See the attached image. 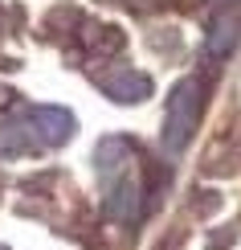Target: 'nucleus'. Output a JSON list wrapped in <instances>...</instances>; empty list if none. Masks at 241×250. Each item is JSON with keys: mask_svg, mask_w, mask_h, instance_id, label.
Here are the masks:
<instances>
[{"mask_svg": "<svg viewBox=\"0 0 241 250\" xmlns=\"http://www.w3.org/2000/svg\"><path fill=\"white\" fill-rule=\"evenodd\" d=\"M237 29H241V17L221 13V17H217V25H213V33H208V54L225 58L229 49H233V41H237Z\"/></svg>", "mask_w": 241, "mask_h": 250, "instance_id": "obj_6", "label": "nucleus"}, {"mask_svg": "<svg viewBox=\"0 0 241 250\" xmlns=\"http://www.w3.org/2000/svg\"><path fill=\"white\" fill-rule=\"evenodd\" d=\"M102 209H107V217H114V222L135 217V209H139V185H135L131 176H119L114 185H107V201H102Z\"/></svg>", "mask_w": 241, "mask_h": 250, "instance_id": "obj_3", "label": "nucleus"}, {"mask_svg": "<svg viewBox=\"0 0 241 250\" xmlns=\"http://www.w3.org/2000/svg\"><path fill=\"white\" fill-rule=\"evenodd\" d=\"M127 164H131V144L111 135V140L98 144V172L107 176V185H114L119 176H127Z\"/></svg>", "mask_w": 241, "mask_h": 250, "instance_id": "obj_4", "label": "nucleus"}, {"mask_svg": "<svg viewBox=\"0 0 241 250\" xmlns=\"http://www.w3.org/2000/svg\"><path fill=\"white\" fill-rule=\"evenodd\" d=\"M107 95L114 103H143V99L151 95V78L148 74H135V70L114 74V78H107Z\"/></svg>", "mask_w": 241, "mask_h": 250, "instance_id": "obj_5", "label": "nucleus"}, {"mask_svg": "<svg viewBox=\"0 0 241 250\" xmlns=\"http://www.w3.org/2000/svg\"><path fill=\"white\" fill-rule=\"evenodd\" d=\"M41 144L33 140V131L25 127V123H8V127H0V152L4 156H25V152H37Z\"/></svg>", "mask_w": 241, "mask_h": 250, "instance_id": "obj_7", "label": "nucleus"}, {"mask_svg": "<svg viewBox=\"0 0 241 250\" xmlns=\"http://www.w3.org/2000/svg\"><path fill=\"white\" fill-rule=\"evenodd\" d=\"M29 131L41 148H61L74 135V115L61 107H33L29 111Z\"/></svg>", "mask_w": 241, "mask_h": 250, "instance_id": "obj_2", "label": "nucleus"}, {"mask_svg": "<svg viewBox=\"0 0 241 250\" xmlns=\"http://www.w3.org/2000/svg\"><path fill=\"white\" fill-rule=\"evenodd\" d=\"M201 119V82L196 78H180L167 95V111H164V148L167 156H180L188 148Z\"/></svg>", "mask_w": 241, "mask_h": 250, "instance_id": "obj_1", "label": "nucleus"}]
</instances>
